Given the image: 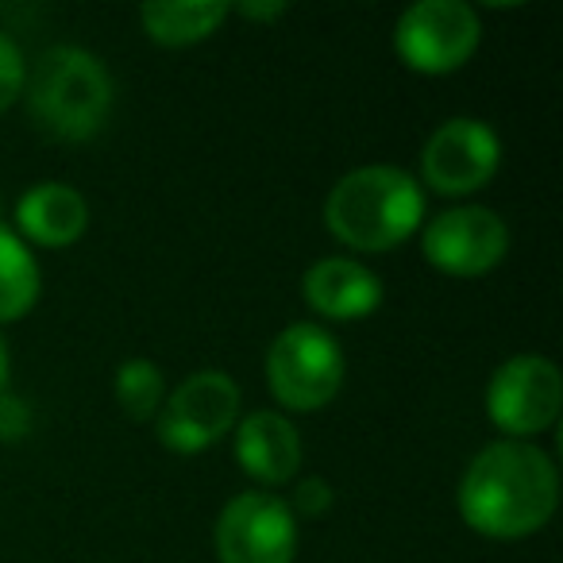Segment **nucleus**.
Listing matches in <instances>:
<instances>
[{
    "mask_svg": "<svg viewBox=\"0 0 563 563\" xmlns=\"http://www.w3.org/2000/svg\"><path fill=\"white\" fill-rule=\"evenodd\" d=\"M460 517L490 540L540 532L560 506V471L532 440H494L460 478Z\"/></svg>",
    "mask_w": 563,
    "mask_h": 563,
    "instance_id": "1",
    "label": "nucleus"
},
{
    "mask_svg": "<svg viewBox=\"0 0 563 563\" xmlns=\"http://www.w3.org/2000/svg\"><path fill=\"white\" fill-rule=\"evenodd\" d=\"M424 194L409 170L390 163H371L347 170L324 201V224L340 243L355 251H394L421 228Z\"/></svg>",
    "mask_w": 563,
    "mask_h": 563,
    "instance_id": "2",
    "label": "nucleus"
},
{
    "mask_svg": "<svg viewBox=\"0 0 563 563\" xmlns=\"http://www.w3.org/2000/svg\"><path fill=\"white\" fill-rule=\"evenodd\" d=\"M24 97L40 128L55 140H93L112 117L117 86L109 66L81 47H51L24 81Z\"/></svg>",
    "mask_w": 563,
    "mask_h": 563,
    "instance_id": "3",
    "label": "nucleus"
},
{
    "mask_svg": "<svg viewBox=\"0 0 563 563\" xmlns=\"http://www.w3.org/2000/svg\"><path fill=\"white\" fill-rule=\"evenodd\" d=\"M344 347L317 321L286 324L266 352V386L274 401L294 413H313L329 406L344 386Z\"/></svg>",
    "mask_w": 563,
    "mask_h": 563,
    "instance_id": "4",
    "label": "nucleus"
},
{
    "mask_svg": "<svg viewBox=\"0 0 563 563\" xmlns=\"http://www.w3.org/2000/svg\"><path fill=\"white\" fill-rule=\"evenodd\" d=\"M483 40V20L463 0H417L398 16L394 51L417 74H455L471 63Z\"/></svg>",
    "mask_w": 563,
    "mask_h": 563,
    "instance_id": "5",
    "label": "nucleus"
},
{
    "mask_svg": "<svg viewBox=\"0 0 563 563\" xmlns=\"http://www.w3.org/2000/svg\"><path fill=\"white\" fill-rule=\"evenodd\" d=\"M240 383L228 371H194L166 394L158 409V440L178 455H197L240 424Z\"/></svg>",
    "mask_w": 563,
    "mask_h": 563,
    "instance_id": "6",
    "label": "nucleus"
},
{
    "mask_svg": "<svg viewBox=\"0 0 563 563\" xmlns=\"http://www.w3.org/2000/svg\"><path fill=\"white\" fill-rule=\"evenodd\" d=\"M563 378L548 355H514L490 375L486 413L506 440H532L560 421Z\"/></svg>",
    "mask_w": 563,
    "mask_h": 563,
    "instance_id": "7",
    "label": "nucleus"
},
{
    "mask_svg": "<svg viewBox=\"0 0 563 563\" xmlns=\"http://www.w3.org/2000/svg\"><path fill=\"white\" fill-rule=\"evenodd\" d=\"M220 563H294L298 555V517L286 498L266 490H243L220 509L212 529Z\"/></svg>",
    "mask_w": 563,
    "mask_h": 563,
    "instance_id": "8",
    "label": "nucleus"
},
{
    "mask_svg": "<svg viewBox=\"0 0 563 563\" xmlns=\"http://www.w3.org/2000/svg\"><path fill=\"white\" fill-rule=\"evenodd\" d=\"M421 251L440 274L483 278L506 258L509 228L486 205H455L424 224Z\"/></svg>",
    "mask_w": 563,
    "mask_h": 563,
    "instance_id": "9",
    "label": "nucleus"
},
{
    "mask_svg": "<svg viewBox=\"0 0 563 563\" xmlns=\"http://www.w3.org/2000/svg\"><path fill=\"white\" fill-rule=\"evenodd\" d=\"M501 166V140L486 120L452 117L429 135L421 151V178L444 197L483 189Z\"/></svg>",
    "mask_w": 563,
    "mask_h": 563,
    "instance_id": "10",
    "label": "nucleus"
},
{
    "mask_svg": "<svg viewBox=\"0 0 563 563\" xmlns=\"http://www.w3.org/2000/svg\"><path fill=\"white\" fill-rule=\"evenodd\" d=\"M306 306L329 321H363L383 306V282L371 266L347 255L317 258L301 278Z\"/></svg>",
    "mask_w": 563,
    "mask_h": 563,
    "instance_id": "11",
    "label": "nucleus"
},
{
    "mask_svg": "<svg viewBox=\"0 0 563 563\" xmlns=\"http://www.w3.org/2000/svg\"><path fill=\"white\" fill-rule=\"evenodd\" d=\"M235 463L263 486L290 483L301 467V437L278 409H255L235 424Z\"/></svg>",
    "mask_w": 563,
    "mask_h": 563,
    "instance_id": "12",
    "label": "nucleus"
},
{
    "mask_svg": "<svg viewBox=\"0 0 563 563\" xmlns=\"http://www.w3.org/2000/svg\"><path fill=\"white\" fill-rule=\"evenodd\" d=\"M16 228L20 240L35 243V247H70L86 235L89 205L66 181H40L20 194Z\"/></svg>",
    "mask_w": 563,
    "mask_h": 563,
    "instance_id": "13",
    "label": "nucleus"
},
{
    "mask_svg": "<svg viewBox=\"0 0 563 563\" xmlns=\"http://www.w3.org/2000/svg\"><path fill=\"white\" fill-rule=\"evenodd\" d=\"M228 12L224 0H151L140 9V24L158 47H194L220 32Z\"/></svg>",
    "mask_w": 563,
    "mask_h": 563,
    "instance_id": "14",
    "label": "nucleus"
},
{
    "mask_svg": "<svg viewBox=\"0 0 563 563\" xmlns=\"http://www.w3.org/2000/svg\"><path fill=\"white\" fill-rule=\"evenodd\" d=\"M40 294L43 274L32 247L9 224H0V324L24 321L40 301Z\"/></svg>",
    "mask_w": 563,
    "mask_h": 563,
    "instance_id": "15",
    "label": "nucleus"
},
{
    "mask_svg": "<svg viewBox=\"0 0 563 563\" xmlns=\"http://www.w3.org/2000/svg\"><path fill=\"white\" fill-rule=\"evenodd\" d=\"M112 386H117L120 409H124L132 421H151L166 401L163 371H158V363L147 360V355H132V360L120 363L117 383Z\"/></svg>",
    "mask_w": 563,
    "mask_h": 563,
    "instance_id": "16",
    "label": "nucleus"
},
{
    "mask_svg": "<svg viewBox=\"0 0 563 563\" xmlns=\"http://www.w3.org/2000/svg\"><path fill=\"white\" fill-rule=\"evenodd\" d=\"M24 81H27L24 51L0 32V112L12 109L24 97Z\"/></svg>",
    "mask_w": 563,
    "mask_h": 563,
    "instance_id": "17",
    "label": "nucleus"
},
{
    "mask_svg": "<svg viewBox=\"0 0 563 563\" xmlns=\"http://www.w3.org/2000/svg\"><path fill=\"white\" fill-rule=\"evenodd\" d=\"M286 506H290L294 517H321L332 506V486L324 478H306V483H298Z\"/></svg>",
    "mask_w": 563,
    "mask_h": 563,
    "instance_id": "18",
    "label": "nucleus"
},
{
    "mask_svg": "<svg viewBox=\"0 0 563 563\" xmlns=\"http://www.w3.org/2000/svg\"><path fill=\"white\" fill-rule=\"evenodd\" d=\"M32 429V409L20 394L0 390V440H24Z\"/></svg>",
    "mask_w": 563,
    "mask_h": 563,
    "instance_id": "19",
    "label": "nucleus"
},
{
    "mask_svg": "<svg viewBox=\"0 0 563 563\" xmlns=\"http://www.w3.org/2000/svg\"><path fill=\"white\" fill-rule=\"evenodd\" d=\"M240 16H247V20H274V16H282V12H286V4H282V0H274V4H251V0H243L240 9Z\"/></svg>",
    "mask_w": 563,
    "mask_h": 563,
    "instance_id": "20",
    "label": "nucleus"
},
{
    "mask_svg": "<svg viewBox=\"0 0 563 563\" xmlns=\"http://www.w3.org/2000/svg\"><path fill=\"white\" fill-rule=\"evenodd\" d=\"M4 383H9V347L0 340V390H4Z\"/></svg>",
    "mask_w": 563,
    "mask_h": 563,
    "instance_id": "21",
    "label": "nucleus"
}]
</instances>
